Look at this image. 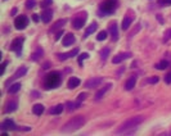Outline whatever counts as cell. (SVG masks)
<instances>
[{"label": "cell", "instance_id": "36", "mask_svg": "<svg viewBox=\"0 0 171 136\" xmlns=\"http://www.w3.org/2000/svg\"><path fill=\"white\" fill-rule=\"evenodd\" d=\"M85 99H86V94H85V92H80L79 96H77V100L81 101V100H85Z\"/></svg>", "mask_w": 171, "mask_h": 136}, {"label": "cell", "instance_id": "29", "mask_svg": "<svg viewBox=\"0 0 171 136\" xmlns=\"http://www.w3.org/2000/svg\"><path fill=\"white\" fill-rule=\"evenodd\" d=\"M79 107H80V101L79 103H72V101H68L67 103V109L68 110H74L76 108H79Z\"/></svg>", "mask_w": 171, "mask_h": 136}, {"label": "cell", "instance_id": "43", "mask_svg": "<svg viewBox=\"0 0 171 136\" xmlns=\"http://www.w3.org/2000/svg\"><path fill=\"white\" fill-rule=\"evenodd\" d=\"M8 64V62H3V64H1V67H3V72L5 71V66Z\"/></svg>", "mask_w": 171, "mask_h": 136}, {"label": "cell", "instance_id": "30", "mask_svg": "<svg viewBox=\"0 0 171 136\" xmlns=\"http://www.w3.org/2000/svg\"><path fill=\"white\" fill-rule=\"evenodd\" d=\"M109 53H111L109 48H104V49L100 52V58H102V59H107V57L109 55Z\"/></svg>", "mask_w": 171, "mask_h": 136}, {"label": "cell", "instance_id": "21", "mask_svg": "<svg viewBox=\"0 0 171 136\" xmlns=\"http://www.w3.org/2000/svg\"><path fill=\"white\" fill-rule=\"evenodd\" d=\"M135 84H136V76H131V77L125 82V89L126 90H131V89L135 86Z\"/></svg>", "mask_w": 171, "mask_h": 136}, {"label": "cell", "instance_id": "39", "mask_svg": "<svg viewBox=\"0 0 171 136\" xmlns=\"http://www.w3.org/2000/svg\"><path fill=\"white\" fill-rule=\"evenodd\" d=\"M61 35H63V30H61V31H58L57 33V36H55V40H58L59 37H61Z\"/></svg>", "mask_w": 171, "mask_h": 136}, {"label": "cell", "instance_id": "14", "mask_svg": "<svg viewBox=\"0 0 171 136\" xmlns=\"http://www.w3.org/2000/svg\"><path fill=\"white\" fill-rule=\"evenodd\" d=\"M52 17H53V12L50 10V9H48V8L41 12V21L44 23L50 22V21H52Z\"/></svg>", "mask_w": 171, "mask_h": 136}, {"label": "cell", "instance_id": "45", "mask_svg": "<svg viewBox=\"0 0 171 136\" xmlns=\"http://www.w3.org/2000/svg\"><path fill=\"white\" fill-rule=\"evenodd\" d=\"M157 19H158V21H160V22H164V19H162V17H161L160 14H158V16H157Z\"/></svg>", "mask_w": 171, "mask_h": 136}, {"label": "cell", "instance_id": "7", "mask_svg": "<svg viewBox=\"0 0 171 136\" xmlns=\"http://www.w3.org/2000/svg\"><path fill=\"white\" fill-rule=\"evenodd\" d=\"M22 44H23V37H16L10 44V50H13V52H16L18 55H21V52H22Z\"/></svg>", "mask_w": 171, "mask_h": 136}, {"label": "cell", "instance_id": "25", "mask_svg": "<svg viewBox=\"0 0 171 136\" xmlns=\"http://www.w3.org/2000/svg\"><path fill=\"white\" fill-rule=\"evenodd\" d=\"M19 89H21V84L16 82L13 85H10V87L8 89V92H9V94H16V92L19 91Z\"/></svg>", "mask_w": 171, "mask_h": 136}, {"label": "cell", "instance_id": "42", "mask_svg": "<svg viewBox=\"0 0 171 136\" xmlns=\"http://www.w3.org/2000/svg\"><path fill=\"white\" fill-rule=\"evenodd\" d=\"M32 19L35 21V22H37V21H39V17H37V14H33L32 16Z\"/></svg>", "mask_w": 171, "mask_h": 136}, {"label": "cell", "instance_id": "23", "mask_svg": "<svg viewBox=\"0 0 171 136\" xmlns=\"http://www.w3.org/2000/svg\"><path fill=\"white\" fill-rule=\"evenodd\" d=\"M32 112H33V114H36V116H40V114L44 113V105L42 104H35L32 107Z\"/></svg>", "mask_w": 171, "mask_h": 136}, {"label": "cell", "instance_id": "40", "mask_svg": "<svg viewBox=\"0 0 171 136\" xmlns=\"http://www.w3.org/2000/svg\"><path fill=\"white\" fill-rule=\"evenodd\" d=\"M31 95H32L33 98H39V96H40V94H39L37 91H32V92H31Z\"/></svg>", "mask_w": 171, "mask_h": 136}, {"label": "cell", "instance_id": "15", "mask_svg": "<svg viewBox=\"0 0 171 136\" xmlns=\"http://www.w3.org/2000/svg\"><path fill=\"white\" fill-rule=\"evenodd\" d=\"M0 129H1V130H14L16 129V125H14V122L12 121V120H5V121L1 122Z\"/></svg>", "mask_w": 171, "mask_h": 136}, {"label": "cell", "instance_id": "27", "mask_svg": "<svg viewBox=\"0 0 171 136\" xmlns=\"http://www.w3.org/2000/svg\"><path fill=\"white\" fill-rule=\"evenodd\" d=\"M167 67H169V62L167 61H161L160 63H157V64H156L157 69H166Z\"/></svg>", "mask_w": 171, "mask_h": 136}, {"label": "cell", "instance_id": "24", "mask_svg": "<svg viewBox=\"0 0 171 136\" xmlns=\"http://www.w3.org/2000/svg\"><path fill=\"white\" fill-rule=\"evenodd\" d=\"M63 109H65V105H63V104H58V105H55L54 108L50 109L49 113L50 114H59V113L63 112Z\"/></svg>", "mask_w": 171, "mask_h": 136}, {"label": "cell", "instance_id": "3", "mask_svg": "<svg viewBox=\"0 0 171 136\" xmlns=\"http://www.w3.org/2000/svg\"><path fill=\"white\" fill-rule=\"evenodd\" d=\"M118 8V0H104L99 5V16H107Z\"/></svg>", "mask_w": 171, "mask_h": 136}, {"label": "cell", "instance_id": "44", "mask_svg": "<svg viewBox=\"0 0 171 136\" xmlns=\"http://www.w3.org/2000/svg\"><path fill=\"white\" fill-rule=\"evenodd\" d=\"M166 35H167V37H169V39H171V30H169V31L166 32Z\"/></svg>", "mask_w": 171, "mask_h": 136}, {"label": "cell", "instance_id": "6", "mask_svg": "<svg viewBox=\"0 0 171 136\" xmlns=\"http://www.w3.org/2000/svg\"><path fill=\"white\" fill-rule=\"evenodd\" d=\"M27 24H28V18L23 14L17 17V18L14 19V26H16L17 30H25L27 27Z\"/></svg>", "mask_w": 171, "mask_h": 136}, {"label": "cell", "instance_id": "17", "mask_svg": "<svg viewBox=\"0 0 171 136\" xmlns=\"http://www.w3.org/2000/svg\"><path fill=\"white\" fill-rule=\"evenodd\" d=\"M111 86H112V85H111V84H107L104 87H102L100 90H99V91H98L97 94H95V99H97V100H100L104 96V94H106V92H107V91H108L109 89H111Z\"/></svg>", "mask_w": 171, "mask_h": 136}, {"label": "cell", "instance_id": "32", "mask_svg": "<svg viewBox=\"0 0 171 136\" xmlns=\"http://www.w3.org/2000/svg\"><path fill=\"white\" fill-rule=\"evenodd\" d=\"M52 1L53 0H42V1L40 3V5H41V8H44V9H46L50 4H52Z\"/></svg>", "mask_w": 171, "mask_h": 136}, {"label": "cell", "instance_id": "8", "mask_svg": "<svg viewBox=\"0 0 171 136\" xmlns=\"http://www.w3.org/2000/svg\"><path fill=\"white\" fill-rule=\"evenodd\" d=\"M17 107H18V100H17V98H12L10 100L7 101L5 104V113H12L14 112V110L17 109Z\"/></svg>", "mask_w": 171, "mask_h": 136}, {"label": "cell", "instance_id": "16", "mask_svg": "<svg viewBox=\"0 0 171 136\" xmlns=\"http://www.w3.org/2000/svg\"><path fill=\"white\" fill-rule=\"evenodd\" d=\"M75 36L72 35V33H66L65 35V37H63V46H70V45H72L75 42Z\"/></svg>", "mask_w": 171, "mask_h": 136}, {"label": "cell", "instance_id": "22", "mask_svg": "<svg viewBox=\"0 0 171 136\" xmlns=\"http://www.w3.org/2000/svg\"><path fill=\"white\" fill-rule=\"evenodd\" d=\"M80 85V80L77 77H71L70 80H68V84H67V86L70 87V89H76Z\"/></svg>", "mask_w": 171, "mask_h": 136}, {"label": "cell", "instance_id": "2", "mask_svg": "<svg viewBox=\"0 0 171 136\" xmlns=\"http://www.w3.org/2000/svg\"><path fill=\"white\" fill-rule=\"evenodd\" d=\"M143 122H144V117H142V116L131 117L129 120H126L121 126L118 127L117 132H126L127 130H134L136 126H139L140 123H143Z\"/></svg>", "mask_w": 171, "mask_h": 136}, {"label": "cell", "instance_id": "18", "mask_svg": "<svg viewBox=\"0 0 171 136\" xmlns=\"http://www.w3.org/2000/svg\"><path fill=\"white\" fill-rule=\"evenodd\" d=\"M26 72H27V68H26V67L18 68V69L16 71V73L13 75V77L10 78V82L13 81V80H16V78H19V77H22V76H25V75H26Z\"/></svg>", "mask_w": 171, "mask_h": 136}, {"label": "cell", "instance_id": "34", "mask_svg": "<svg viewBox=\"0 0 171 136\" xmlns=\"http://www.w3.org/2000/svg\"><path fill=\"white\" fill-rule=\"evenodd\" d=\"M165 82L166 84H171V71L165 76Z\"/></svg>", "mask_w": 171, "mask_h": 136}, {"label": "cell", "instance_id": "26", "mask_svg": "<svg viewBox=\"0 0 171 136\" xmlns=\"http://www.w3.org/2000/svg\"><path fill=\"white\" fill-rule=\"evenodd\" d=\"M41 55H42V49H41V48H37V49L35 50V52L32 53L31 59H32V61H39Z\"/></svg>", "mask_w": 171, "mask_h": 136}, {"label": "cell", "instance_id": "20", "mask_svg": "<svg viewBox=\"0 0 171 136\" xmlns=\"http://www.w3.org/2000/svg\"><path fill=\"white\" fill-rule=\"evenodd\" d=\"M98 27V23L97 22H93L90 26H89L86 30H85V33H84V37H88V36H90L93 32H95V30Z\"/></svg>", "mask_w": 171, "mask_h": 136}, {"label": "cell", "instance_id": "31", "mask_svg": "<svg viewBox=\"0 0 171 136\" xmlns=\"http://www.w3.org/2000/svg\"><path fill=\"white\" fill-rule=\"evenodd\" d=\"M35 5H36V0H26V8H28V9H31Z\"/></svg>", "mask_w": 171, "mask_h": 136}, {"label": "cell", "instance_id": "38", "mask_svg": "<svg viewBox=\"0 0 171 136\" xmlns=\"http://www.w3.org/2000/svg\"><path fill=\"white\" fill-rule=\"evenodd\" d=\"M161 5H171V0H161Z\"/></svg>", "mask_w": 171, "mask_h": 136}, {"label": "cell", "instance_id": "5", "mask_svg": "<svg viewBox=\"0 0 171 136\" xmlns=\"http://www.w3.org/2000/svg\"><path fill=\"white\" fill-rule=\"evenodd\" d=\"M86 18H88V13H86V12H79V13H76L74 16V18L71 19L74 28H76V30L83 28L85 22H86Z\"/></svg>", "mask_w": 171, "mask_h": 136}, {"label": "cell", "instance_id": "41", "mask_svg": "<svg viewBox=\"0 0 171 136\" xmlns=\"http://www.w3.org/2000/svg\"><path fill=\"white\" fill-rule=\"evenodd\" d=\"M16 13H17V8H13L10 12V16H16Z\"/></svg>", "mask_w": 171, "mask_h": 136}, {"label": "cell", "instance_id": "11", "mask_svg": "<svg viewBox=\"0 0 171 136\" xmlns=\"http://www.w3.org/2000/svg\"><path fill=\"white\" fill-rule=\"evenodd\" d=\"M130 57H131L130 53H120V54H117V55H114V57H113L112 63H113V64H118V63L123 62L125 59L130 58Z\"/></svg>", "mask_w": 171, "mask_h": 136}, {"label": "cell", "instance_id": "12", "mask_svg": "<svg viewBox=\"0 0 171 136\" xmlns=\"http://www.w3.org/2000/svg\"><path fill=\"white\" fill-rule=\"evenodd\" d=\"M108 31L111 33L113 40H117L118 39V30H117V23L116 22H111L108 24Z\"/></svg>", "mask_w": 171, "mask_h": 136}, {"label": "cell", "instance_id": "19", "mask_svg": "<svg viewBox=\"0 0 171 136\" xmlns=\"http://www.w3.org/2000/svg\"><path fill=\"white\" fill-rule=\"evenodd\" d=\"M66 24V19H59V21H57L53 26H52V28H50V32H55V31H58V30H61V28H63V26Z\"/></svg>", "mask_w": 171, "mask_h": 136}, {"label": "cell", "instance_id": "4", "mask_svg": "<svg viewBox=\"0 0 171 136\" xmlns=\"http://www.w3.org/2000/svg\"><path fill=\"white\" fill-rule=\"evenodd\" d=\"M59 82H61V76L58 72H52V73L46 75V77L44 80V86L45 89H52V87H57Z\"/></svg>", "mask_w": 171, "mask_h": 136}, {"label": "cell", "instance_id": "9", "mask_svg": "<svg viewBox=\"0 0 171 136\" xmlns=\"http://www.w3.org/2000/svg\"><path fill=\"white\" fill-rule=\"evenodd\" d=\"M132 21H134V16H132V13L129 10V12H127V14H126L125 17H123V19H122V24H121V27H122L123 31H126V30L130 27V24L132 23Z\"/></svg>", "mask_w": 171, "mask_h": 136}, {"label": "cell", "instance_id": "28", "mask_svg": "<svg viewBox=\"0 0 171 136\" xmlns=\"http://www.w3.org/2000/svg\"><path fill=\"white\" fill-rule=\"evenodd\" d=\"M107 35H108V32L107 31H100L99 33H98V36H97V40L98 41H103L107 39Z\"/></svg>", "mask_w": 171, "mask_h": 136}, {"label": "cell", "instance_id": "1", "mask_svg": "<svg viewBox=\"0 0 171 136\" xmlns=\"http://www.w3.org/2000/svg\"><path fill=\"white\" fill-rule=\"evenodd\" d=\"M85 122H86V120H85L84 116H76L74 118H71L70 121H68L65 126H63V131L65 132H70V131H76L79 130L80 127H83L85 125Z\"/></svg>", "mask_w": 171, "mask_h": 136}, {"label": "cell", "instance_id": "35", "mask_svg": "<svg viewBox=\"0 0 171 136\" xmlns=\"http://www.w3.org/2000/svg\"><path fill=\"white\" fill-rule=\"evenodd\" d=\"M147 82H148V84H157V82H158V77H151V78H148Z\"/></svg>", "mask_w": 171, "mask_h": 136}, {"label": "cell", "instance_id": "33", "mask_svg": "<svg viewBox=\"0 0 171 136\" xmlns=\"http://www.w3.org/2000/svg\"><path fill=\"white\" fill-rule=\"evenodd\" d=\"M86 58H89V54L88 53H83V54H81L80 57H79V64L83 66V61H84V59H86Z\"/></svg>", "mask_w": 171, "mask_h": 136}, {"label": "cell", "instance_id": "13", "mask_svg": "<svg viewBox=\"0 0 171 136\" xmlns=\"http://www.w3.org/2000/svg\"><path fill=\"white\" fill-rule=\"evenodd\" d=\"M77 53H79V49H77V48H75L74 50H71V52H68V53L57 54V55H58V59H59V61H66V59H68V58L75 57V55L77 54Z\"/></svg>", "mask_w": 171, "mask_h": 136}, {"label": "cell", "instance_id": "10", "mask_svg": "<svg viewBox=\"0 0 171 136\" xmlns=\"http://www.w3.org/2000/svg\"><path fill=\"white\" fill-rule=\"evenodd\" d=\"M103 82V78L102 77H93V78H89L86 82H85V87L88 89H94L97 86H99V85Z\"/></svg>", "mask_w": 171, "mask_h": 136}, {"label": "cell", "instance_id": "37", "mask_svg": "<svg viewBox=\"0 0 171 136\" xmlns=\"http://www.w3.org/2000/svg\"><path fill=\"white\" fill-rule=\"evenodd\" d=\"M139 30H140V23L138 24V26H136V28H135V30H132V31H131V33H130V37H131V36H134V35H136V32H138Z\"/></svg>", "mask_w": 171, "mask_h": 136}]
</instances>
